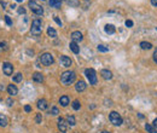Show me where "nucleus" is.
<instances>
[{"label":"nucleus","instance_id":"6ab92c4d","mask_svg":"<svg viewBox=\"0 0 157 133\" xmlns=\"http://www.w3.org/2000/svg\"><path fill=\"white\" fill-rule=\"evenodd\" d=\"M62 5V0H50V6L54 7V9H60Z\"/></svg>","mask_w":157,"mask_h":133},{"label":"nucleus","instance_id":"c03bdc74","mask_svg":"<svg viewBox=\"0 0 157 133\" xmlns=\"http://www.w3.org/2000/svg\"><path fill=\"white\" fill-rule=\"evenodd\" d=\"M16 1H18V3H22V1H23V0H16Z\"/></svg>","mask_w":157,"mask_h":133},{"label":"nucleus","instance_id":"a878e982","mask_svg":"<svg viewBox=\"0 0 157 133\" xmlns=\"http://www.w3.org/2000/svg\"><path fill=\"white\" fill-rule=\"evenodd\" d=\"M97 49H98L99 52H108V51H109V47H106L105 45H98Z\"/></svg>","mask_w":157,"mask_h":133},{"label":"nucleus","instance_id":"b1692460","mask_svg":"<svg viewBox=\"0 0 157 133\" xmlns=\"http://www.w3.org/2000/svg\"><path fill=\"white\" fill-rule=\"evenodd\" d=\"M140 47H141L143 50H150L151 47H152V45H151L150 42L143 41V42H140Z\"/></svg>","mask_w":157,"mask_h":133},{"label":"nucleus","instance_id":"bb28decb","mask_svg":"<svg viewBox=\"0 0 157 133\" xmlns=\"http://www.w3.org/2000/svg\"><path fill=\"white\" fill-rule=\"evenodd\" d=\"M65 1L68 5H70V6H74V7L79 6V1H77V0H65Z\"/></svg>","mask_w":157,"mask_h":133},{"label":"nucleus","instance_id":"9b49d317","mask_svg":"<svg viewBox=\"0 0 157 133\" xmlns=\"http://www.w3.org/2000/svg\"><path fill=\"white\" fill-rule=\"evenodd\" d=\"M86 87H87V85H86V82L82 80H79L76 82V85H75V88H76L77 92H84L85 90H86Z\"/></svg>","mask_w":157,"mask_h":133},{"label":"nucleus","instance_id":"aec40b11","mask_svg":"<svg viewBox=\"0 0 157 133\" xmlns=\"http://www.w3.org/2000/svg\"><path fill=\"white\" fill-rule=\"evenodd\" d=\"M69 102H70V99H69L68 96H62V97L59 98V103H60L62 107H66V105L69 104Z\"/></svg>","mask_w":157,"mask_h":133},{"label":"nucleus","instance_id":"5701e85b","mask_svg":"<svg viewBox=\"0 0 157 133\" xmlns=\"http://www.w3.org/2000/svg\"><path fill=\"white\" fill-rule=\"evenodd\" d=\"M66 122H68V125H70V126H75L76 125V120H75V117L74 116H68L66 117Z\"/></svg>","mask_w":157,"mask_h":133},{"label":"nucleus","instance_id":"2f4dec72","mask_svg":"<svg viewBox=\"0 0 157 133\" xmlns=\"http://www.w3.org/2000/svg\"><path fill=\"white\" fill-rule=\"evenodd\" d=\"M53 19H54V22H56V23L59 25V27H62V22H60V19L57 17V16H54V17H53Z\"/></svg>","mask_w":157,"mask_h":133},{"label":"nucleus","instance_id":"a18cd8bd","mask_svg":"<svg viewBox=\"0 0 157 133\" xmlns=\"http://www.w3.org/2000/svg\"><path fill=\"white\" fill-rule=\"evenodd\" d=\"M156 30H157V28H156Z\"/></svg>","mask_w":157,"mask_h":133},{"label":"nucleus","instance_id":"c9c22d12","mask_svg":"<svg viewBox=\"0 0 157 133\" xmlns=\"http://www.w3.org/2000/svg\"><path fill=\"white\" fill-rule=\"evenodd\" d=\"M18 14H25V10L24 9H23V7H19V9H18Z\"/></svg>","mask_w":157,"mask_h":133},{"label":"nucleus","instance_id":"ddd939ff","mask_svg":"<svg viewBox=\"0 0 157 133\" xmlns=\"http://www.w3.org/2000/svg\"><path fill=\"white\" fill-rule=\"evenodd\" d=\"M7 92H9V95L10 96H16L18 93V90H17V87L15 86V85H9L7 86Z\"/></svg>","mask_w":157,"mask_h":133},{"label":"nucleus","instance_id":"a211bd4d","mask_svg":"<svg viewBox=\"0 0 157 133\" xmlns=\"http://www.w3.org/2000/svg\"><path fill=\"white\" fill-rule=\"evenodd\" d=\"M69 47H70V50H71L74 53H79V52H80V47L77 46V42L71 41L69 44Z\"/></svg>","mask_w":157,"mask_h":133},{"label":"nucleus","instance_id":"f8f14e48","mask_svg":"<svg viewBox=\"0 0 157 133\" xmlns=\"http://www.w3.org/2000/svg\"><path fill=\"white\" fill-rule=\"evenodd\" d=\"M100 75L104 80H111L112 79V73L109 69H103L100 71Z\"/></svg>","mask_w":157,"mask_h":133},{"label":"nucleus","instance_id":"4be33fe9","mask_svg":"<svg viewBox=\"0 0 157 133\" xmlns=\"http://www.w3.org/2000/svg\"><path fill=\"white\" fill-rule=\"evenodd\" d=\"M47 35H49V36H51V38H57L56 29H53L52 27H49V28H47Z\"/></svg>","mask_w":157,"mask_h":133},{"label":"nucleus","instance_id":"ea45409f","mask_svg":"<svg viewBox=\"0 0 157 133\" xmlns=\"http://www.w3.org/2000/svg\"><path fill=\"white\" fill-rule=\"evenodd\" d=\"M1 5H3V7L5 9V6H6V3H5V1H1Z\"/></svg>","mask_w":157,"mask_h":133},{"label":"nucleus","instance_id":"f704fd0d","mask_svg":"<svg viewBox=\"0 0 157 133\" xmlns=\"http://www.w3.org/2000/svg\"><path fill=\"white\" fill-rule=\"evenodd\" d=\"M24 111H27V112L31 111V108H30V105H25V107H24Z\"/></svg>","mask_w":157,"mask_h":133},{"label":"nucleus","instance_id":"1a4fd4ad","mask_svg":"<svg viewBox=\"0 0 157 133\" xmlns=\"http://www.w3.org/2000/svg\"><path fill=\"white\" fill-rule=\"evenodd\" d=\"M71 40H73L74 42H80L84 40V35H82V33L81 32H73L71 33Z\"/></svg>","mask_w":157,"mask_h":133},{"label":"nucleus","instance_id":"c85d7f7f","mask_svg":"<svg viewBox=\"0 0 157 133\" xmlns=\"http://www.w3.org/2000/svg\"><path fill=\"white\" fill-rule=\"evenodd\" d=\"M50 114H52V115L57 116L58 114H59V110H58V108H57V107H52V109H51V111H50Z\"/></svg>","mask_w":157,"mask_h":133},{"label":"nucleus","instance_id":"7c9ffc66","mask_svg":"<svg viewBox=\"0 0 157 133\" xmlns=\"http://www.w3.org/2000/svg\"><path fill=\"white\" fill-rule=\"evenodd\" d=\"M5 22H6L7 25H12V21H11V18L9 16H5Z\"/></svg>","mask_w":157,"mask_h":133},{"label":"nucleus","instance_id":"72a5a7b5","mask_svg":"<svg viewBox=\"0 0 157 133\" xmlns=\"http://www.w3.org/2000/svg\"><path fill=\"white\" fill-rule=\"evenodd\" d=\"M6 103H7V105H9V107H12V105H13V101H12V99L11 98H9L6 101Z\"/></svg>","mask_w":157,"mask_h":133},{"label":"nucleus","instance_id":"6e6552de","mask_svg":"<svg viewBox=\"0 0 157 133\" xmlns=\"http://www.w3.org/2000/svg\"><path fill=\"white\" fill-rule=\"evenodd\" d=\"M58 128L62 133H65L68 131V122H65V120L63 117H59L58 119Z\"/></svg>","mask_w":157,"mask_h":133},{"label":"nucleus","instance_id":"e433bc0d","mask_svg":"<svg viewBox=\"0 0 157 133\" xmlns=\"http://www.w3.org/2000/svg\"><path fill=\"white\" fill-rule=\"evenodd\" d=\"M154 61L157 63V49L155 50V53H154Z\"/></svg>","mask_w":157,"mask_h":133},{"label":"nucleus","instance_id":"4c0bfd02","mask_svg":"<svg viewBox=\"0 0 157 133\" xmlns=\"http://www.w3.org/2000/svg\"><path fill=\"white\" fill-rule=\"evenodd\" d=\"M151 4L152 6H157V0H151Z\"/></svg>","mask_w":157,"mask_h":133},{"label":"nucleus","instance_id":"20e7f679","mask_svg":"<svg viewBox=\"0 0 157 133\" xmlns=\"http://www.w3.org/2000/svg\"><path fill=\"white\" fill-rule=\"evenodd\" d=\"M85 75L90 81V85H97V73H95L94 69H92V68L86 69L85 70Z\"/></svg>","mask_w":157,"mask_h":133},{"label":"nucleus","instance_id":"9d476101","mask_svg":"<svg viewBox=\"0 0 157 133\" xmlns=\"http://www.w3.org/2000/svg\"><path fill=\"white\" fill-rule=\"evenodd\" d=\"M59 63L62 64L63 66L68 68V66H70L71 64H73V62H71V59H70L69 57H66V56H60V57H59Z\"/></svg>","mask_w":157,"mask_h":133},{"label":"nucleus","instance_id":"f3484780","mask_svg":"<svg viewBox=\"0 0 157 133\" xmlns=\"http://www.w3.org/2000/svg\"><path fill=\"white\" fill-rule=\"evenodd\" d=\"M38 108L40 109V110H46V109H47V102H46L45 99H39Z\"/></svg>","mask_w":157,"mask_h":133},{"label":"nucleus","instance_id":"39448f33","mask_svg":"<svg viewBox=\"0 0 157 133\" xmlns=\"http://www.w3.org/2000/svg\"><path fill=\"white\" fill-rule=\"evenodd\" d=\"M29 7H30V10L34 12L35 15H39V16H41L42 14H44V9H42L40 5H39L36 1H34V0H29L28 3Z\"/></svg>","mask_w":157,"mask_h":133},{"label":"nucleus","instance_id":"79ce46f5","mask_svg":"<svg viewBox=\"0 0 157 133\" xmlns=\"http://www.w3.org/2000/svg\"><path fill=\"white\" fill-rule=\"evenodd\" d=\"M100 133H110V132H108V131H103V132H100Z\"/></svg>","mask_w":157,"mask_h":133},{"label":"nucleus","instance_id":"0eeeda50","mask_svg":"<svg viewBox=\"0 0 157 133\" xmlns=\"http://www.w3.org/2000/svg\"><path fill=\"white\" fill-rule=\"evenodd\" d=\"M3 71L5 75L10 76V75H12V73H13V65L11 63H9V62H5V63L3 64Z\"/></svg>","mask_w":157,"mask_h":133},{"label":"nucleus","instance_id":"7ed1b4c3","mask_svg":"<svg viewBox=\"0 0 157 133\" xmlns=\"http://www.w3.org/2000/svg\"><path fill=\"white\" fill-rule=\"evenodd\" d=\"M109 120H110V122H111L112 125H115V126H121L123 122L122 117H121V115H120L117 111L110 112V114H109Z\"/></svg>","mask_w":157,"mask_h":133},{"label":"nucleus","instance_id":"4468645a","mask_svg":"<svg viewBox=\"0 0 157 133\" xmlns=\"http://www.w3.org/2000/svg\"><path fill=\"white\" fill-rule=\"evenodd\" d=\"M104 30H105L106 34H114L115 30H116V28H115V25L114 24H106L104 27Z\"/></svg>","mask_w":157,"mask_h":133},{"label":"nucleus","instance_id":"37998d69","mask_svg":"<svg viewBox=\"0 0 157 133\" xmlns=\"http://www.w3.org/2000/svg\"><path fill=\"white\" fill-rule=\"evenodd\" d=\"M0 51H3V47H1V42H0Z\"/></svg>","mask_w":157,"mask_h":133},{"label":"nucleus","instance_id":"dca6fc26","mask_svg":"<svg viewBox=\"0 0 157 133\" xmlns=\"http://www.w3.org/2000/svg\"><path fill=\"white\" fill-rule=\"evenodd\" d=\"M33 80L36 81V82H42L44 81V75H42L41 73H34L33 74Z\"/></svg>","mask_w":157,"mask_h":133},{"label":"nucleus","instance_id":"393cba45","mask_svg":"<svg viewBox=\"0 0 157 133\" xmlns=\"http://www.w3.org/2000/svg\"><path fill=\"white\" fill-rule=\"evenodd\" d=\"M22 79H23V75L21 73H17L16 75H13V81L15 82H21Z\"/></svg>","mask_w":157,"mask_h":133},{"label":"nucleus","instance_id":"f257e3e1","mask_svg":"<svg viewBox=\"0 0 157 133\" xmlns=\"http://www.w3.org/2000/svg\"><path fill=\"white\" fill-rule=\"evenodd\" d=\"M75 79H76V74L71 71V70H66L60 75V82L63 85H65V86L71 85L75 81Z\"/></svg>","mask_w":157,"mask_h":133},{"label":"nucleus","instance_id":"cd10ccee","mask_svg":"<svg viewBox=\"0 0 157 133\" xmlns=\"http://www.w3.org/2000/svg\"><path fill=\"white\" fill-rule=\"evenodd\" d=\"M81 108V104L79 101H74L73 102V109L74 110H79V109Z\"/></svg>","mask_w":157,"mask_h":133},{"label":"nucleus","instance_id":"58836bf2","mask_svg":"<svg viewBox=\"0 0 157 133\" xmlns=\"http://www.w3.org/2000/svg\"><path fill=\"white\" fill-rule=\"evenodd\" d=\"M154 126L157 128V119H155V120H154Z\"/></svg>","mask_w":157,"mask_h":133},{"label":"nucleus","instance_id":"f03ea898","mask_svg":"<svg viewBox=\"0 0 157 133\" xmlns=\"http://www.w3.org/2000/svg\"><path fill=\"white\" fill-rule=\"evenodd\" d=\"M30 33L33 35H35V36H39L42 33V23L39 18H36V19H34V21L31 22Z\"/></svg>","mask_w":157,"mask_h":133},{"label":"nucleus","instance_id":"c756f323","mask_svg":"<svg viewBox=\"0 0 157 133\" xmlns=\"http://www.w3.org/2000/svg\"><path fill=\"white\" fill-rule=\"evenodd\" d=\"M41 121H42L41 114H36V117H35V122H36V123H41Z\"/></svg>","mask_w":157,"mask_h":133},{"label":"nucleus","instance_id":"473e14b6","mask_svg":"<svg viewBox=\"0 0 157 133\" xmlns=\"http://www.w3.org/2000/svg\"><path fill=\"white\" fill-rule=\"evenodd\" d=\"M126 27H128V28L133 27V22L131 21V19H127V21H126Z\"/></svg>","mask_w":157,"mask_h":133},{"label":"nucleus","instance_id":"412c9836","mask_svg":"<svg viewBox=\"0 0 157 133\" xmlns=\"http://www.w3.org/2000/svg\"><path fill=\"white\" fill-rule=\"evenodd\" d=\"M145 130H146L149 133H157L156 127L152 126V125H150V123H146V125H145Z\"/></svg>","mask_w":157,"mask_h":133},{"label":"nucleus","instance_id":"423d86ee","mask_svg":"<svg viewBox=\"0 0 157 133\" xmlns=\"http://www.w3.org/2000/svg\"><path fill=\"white\" fill-rule=\"evenodd\" d=\"M53 56L51 55V53H44V55H41V57H40V62H41L44 65H51V64L53 63Z\"/></svg>","mask_w":157,"mask_h":133},{"label":"nucleus","instance_id":"a19ab883","mask_svg":"<svg viewBox=\"0 0 157 133\" xmlns=\"http://www.w3.org/2000/svg\"><path fill=\"white\" fill-rule=\"evenodd\" d=\"M10 7H11V9H16V5H15V4H12Z\"/></svg>","mask_w":157,"mask_h":133},{"label":"nucleus","instance_id":"2eb2a0df","mask_svg":"<svg viewBox=\"0 0 157 133\" xmlns=\"http://www.w3.org/2000/svg\"><path fill=\"white\" fill-rule=\"evenodd\" d=\"M7 123H9V119H7V116L4 115V114H0V126H1V127H6Z\"/></svg>","mask_w":157,"mask_h":133}]
</instances>
